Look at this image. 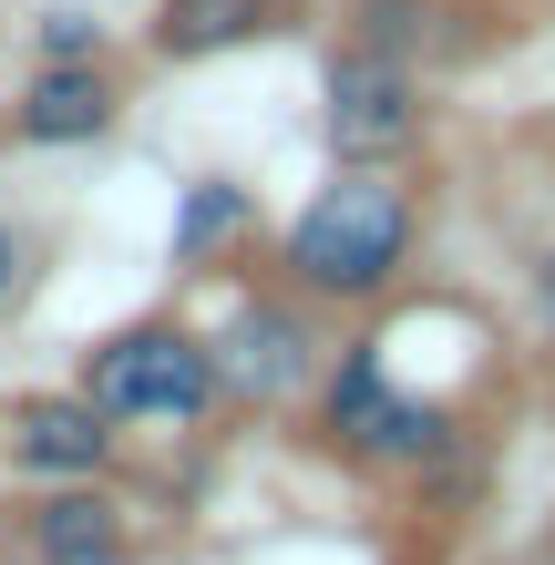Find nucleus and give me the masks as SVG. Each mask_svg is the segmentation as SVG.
<instances>
[{
  "instance_id": "1",
  "label": "nucleus",
  "mask_w": 555,
  "mask_h": 565,
  "mask_svg": "<svg viewBox=\"0 0 555 565\" xmlns=\"http://www.w3.org/2000/svg\"><path fill=\"white\" fill-rule=\"evenodd\" d=\"M421 247H433V175L421 164H330V185H309V206L278 226L268 278L330 319H371L421 278Z\"/></svg>"
},
{
  "instance_id": "2",
  "label": "nucleus",
  "mask_w": 555,
  "mask_h": 565,
  "mask_svg": "<svg viewBox=\"0 0 555 565\" xmlns=\"http://www.w3.org/2000/svg\"><path fill=\"white\" fill-rule=\"evenodd\" d=\"M185 288H216V319H195L206 329V350H216V381H226V412H299L319 371H330V309H309L299 288H278L268 268H206V278H185Z\"/></svg>"
},
{
  "instance_id": "3",
  "label": "nucleus",
  "mask_w": 555,
  "mask_h": 565,
  "mask_svg": "<svg viewBox=\"0 0 555 565\" xmlns=\"http://www.w3.org/2000/svg\"><path fill=\"white\" fill-rule=\"evenodd\" d=\"M73 391L124 431V443H135V431H206L226 412L216 350H206V329H195L185 309H145V319L104 329V340H83Z\"/></svg>"
},
{
  "instance_id": "4",
  "label": "nucleus",
  "mask_w": 555,
  "mask_h": 565,
  "mask_svg": "<svg viewBox=\"0 0 555 565\" xmlns=\"http://www.w3.org/2000/svg\"><path fill=\"white\" fill-rule=\"evenodd\" d=\"M433 83L412 62H381L361 42H330L319 62V135H330V164H421L433 154Z\"/></svg>"
},
{
  "instance_id": "5",
  "label": "nucleus",
  "mask_w": 555,
  "mask_h": 565,
  "mask_svg": "<svg viewBox=\"0 0 555 565\" xmlns=\"http://www.w3.org/2000/svg\"><path fill=\"white\" fill-rule=\"evenodd\" d=\"M340 42L412 62L421 83H452L504 42H525V0H340Z\"/></svg>"
},
{
  "instance_id": "6",
  "label": "nucleus",
  "mask_w": 555,
  "mask_h": 565,
  "mask_svg": "<svg viewBox=\"0 0 555 565\" xmlns=\"http://www.w3.org/2000/svg\"><path fill=\"white\" fill-rule=\"evenodd\" d=\"M0 462L21 483H104V473H124V431L73 381L62 391H11L0 402Z\"/></svg>"
},
{
  "instance_id": "7",
  "label": "nucleus",
  "mask_w": 555,
  "mask_h": 565,
  "mask_svg": "<svg viewBox=\"0 0 555 565\" xmlns=\"http://www.w3.org/2000/svg\"><path fill=\"white\" fill-rule=\"evenodd\" d=\"M21 565H93V555H124L135 545V493L114 473L104 483H31L11 514H0Z\"/></svg>"
},
{
  "instance_id": "8",
  "label": "nucleus",
  "mask_w": 555,
  "mask_h": 565,
  "mask_svg": "<svg viewBox=\"0 0 555 565\" xmlns=\"http://www.w3.org/2000/svg\"><path fill=\"white\" fill-rule=\"evenodd\" d=\"M124 73H114V52H93V62H31V83L11 93V145L31 154H73V145H104L114 124H124Z\"/></svg>"
},
{
  "instance_id": "9",
  "label": "nucleus",
  "mask_w": 555,
  "mask_h": 565,
  "mask_svg": "<svg viewBox=\"0 0 555 565\" xmlns=\"http://www.w3.org/2000/svg\"><path fill=\"white\" fill-rule=\"evenodd\" d=\"M299 21H309V0H154L145 52L154 62H226L257 42H288Z\"/></svg>"
},
{
  "instance_id": "10",
  "label": "nucleus",
  "mask_w": 555,
  "mask_h": 565,
  "mask_svg": "<svg viewBox=\"0 0 555 565\" xmlns=\"http://www.w3.org/2000/svg\"><path fill=\"white\" fill-rule=\"evenodd\" d=\"M257 247V195L237 175H195L175 195V226H166V268L175 278H206V268H237Z\"/></svg>"
},
{
  "instance_id": "11",
  "label": "nucleus",
  "mask_w": 555,
  "mask_h": 565,
  "mask_svg": "<svg viewBox=\"0 0 555 565\" xmlns=\"http://www.w3.org/2000/svg\"><path fill=\"white\" fill-rule=\"evenodd\" d=\"M93 52H114V31L93 11H42L31 21V62H93Z\"/></svg>"
},
{
  "instance_id": "12",
  "label": "nucleus",
  "mask_w": 555,
  "mask_h": 565,
  "mask_svg": "<svg viewBox=\"0 0 555 565\" xmlns=\"http://www.w3.org/2000/svg\"><path fill=\"white\" fill-rule=\"evenodd\" d=\"M31 278H42V226H21V216H0V319L31 298Z\"/></svg>"
},
{
  "instance_id": "13",
  "label": "nucleus",
  "mask_w": 555,
  "mask_h": 565,
  "mask_svg": "<svg viewBox=\"0 0 555 565\" xmlns=\"http://www.w3.org/2000/svg\"><path fill=\"white\" fill-rule=\"evenodd\" d=\"M525 309H535V329L555 340V247H535V268H525Z\"/></svg>"
},
{
  "instance_id": "14",
  "label": "nucleus",
  "mask_w": 555,
  "mask_h": 565,
  "mask_svg": "<svg viewBox=\"0 0 555 565\" xmlns=\"http://www.w3.org/2000/svg\"><path fill=\"white\" fill-rule=\"evenodd\" d=\"M93 565H154V555H135V545H124V555H93Z\"/></svg>"
},
{
  "instance_id": "15",
  "label": "nucleus",
  "mask_w": 555,
  "mask_h": 565,
  "mask_svg": "<svg viewBox=\"0 0 555 565\" xmlns=\"http://www.w3.org/2000/svg\"><path fill=\"white\" fill-rule=\"evenodd\" d=\"M545 565H555V555H545Z\"/></svg>"
}]
</instances>
